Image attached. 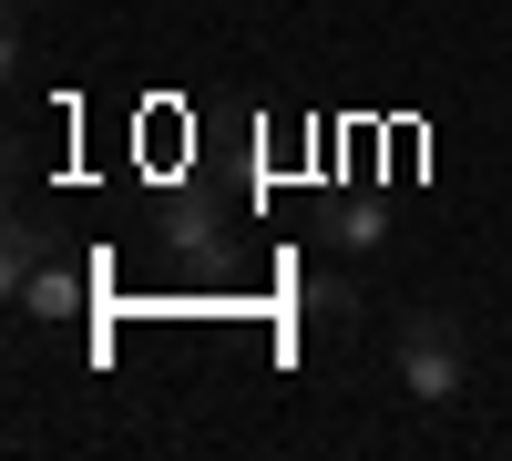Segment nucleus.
Returning <instances> with one entry per match:
<instances>
[{"mask_svg": "<svg viewBox=\"0 0 512 461\" xmlns=\"http://www.w3.org/2000/svg\"><path fill=\"white\" fill-rule=\"evenodd\" d=\"M400 390H410L420 410H451V400H461V328H451L441 308H410V318H400Z\"/></svg>", "mask_w": 512, "mask_h": 461, "instance_id": "f257e3e1", "label": "nucleus"}, {"mask_svg": "<svg viewBox=\"0 0 512 461\" xmlns=\"http://www.w3.org/2000/svg\"><path fill=\"white\" fill-rule=\"evenodd\" d=\"M0 277H11V298L41 277V236H31V226H11V246H0Z\"/></svg>", "mask_w": 512, "mask_h": 461, "instance_id": "f03ea898", "label": "nucleus"}]
</instances>
